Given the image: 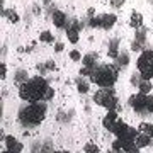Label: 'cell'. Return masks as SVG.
<instances>
[{"mask_svg": "<svg viewBox=\"0 0 153 153\" xmlns=\"http://www.w3.org/2000/svg\"><path fill=\"white\" fill-rule=\"evenodd\" d=\"M46 88H48V82L43 76H33L19 87V97L26 102H31V104L39 102V100H43Z\"/></svg>", "mask_w": 153, "mask_h": 153, "instance_id": "cell-1", "label": "cell"}, {"mask_svg": "<svg viewBox=\"0 0 153 153\" xmlns=\"http://www.w3.org/2000/svg\"><path fill=\"white\" fill-rule=\"evenodd\" d=\"M119 76V71L114 65H102V66H94L90 82L97 83L99 87H112Z\"/></svg>", "mask_w": 153, "mask_h": 153, "instance_id": "cell-2", "label": "cell"}, {"mask_svg": "<svg viewBox=\"0 0 153 153\" xmlns=\"http://www.w3.org/2000/svg\"><path fill=\"white\" fill-rule=\"evenodd\" d=\"M46 116V107L39 102H29L26 107H22V111L19 112V119L24 126H38L44 121Z\"/></svg>", "mask_w": 153, "mask_h": 153, "instance_id": "cell-3", "label": "cell"}, {"mask_svg": "<svg viewBox=\"0 0 153 153\" xmlns=\"http://www.w3.org/2000/svg\"><path fill=\"white\" fill-rule=\"evenodd\" d=\"M94 102L97 105H102L107 111H116L117 107V95L111 87H100L94 94Z\"/></svg>", "mask_w": 153, "mask_h": 153, "instance_id": "cell-4", "label": "cell"}, {"mask_svg": "<svg viewBox=\"0 0 153 153\" xmlns=\"http://www.w3.org/2000/svg\"><path fill=\"white\" fill-rule=\"evenodd\" d=\"M146 66H153V51L152 49L141 51V55H140V58H138V61H136L138 71L143 70V68H146Z\"/></svg>", "mask_w": 153, "mask_h": 153, "instance_id": "cell-5", "label": "cell"}, {"mask_svg": "<svg viewBox=\"0 0 153 153\" xmlns=\"http://www.w3.org/2000/svg\"><path fill=\"white\" fill-rule=\"evenodd\" d=\"M80 27H78V21H71L68 26H66V38L70 43H78V39H80Z\"/></svg>", "mask_w": 153, "mask_h": 153, "instance_id": "cell-6", "label": "cell"}, {"mask_svg": "<svg viewBox=\"0 0 153 153\" xmlns=\"http://www.w3.org/2000/svg\"><path fill=\"white\" fill-rule=\"evenodd\" d=\"M145 104H146V95L145 94H133L131 97H129V105H131L134 111H143L145 109Z\"/></svg>", "mask_w": 153, "mask_h": 153, "instance_id": "cell-7", "label": "cell"}, {"mask_svg": "<svg viewBox=\"0 0 153 153\" xmlns=\"http://www.w3.org/2000/svg\"><path fill=\"white\" fill-rule=\"evenodd\" d=\"M117 119H119V117H117V112H116V111H109V112L104 116V119H102V126H104L107 131L112 133V129H114Z\"/></svg>", "mask_w": 153, "mask_h": 153, "instance_id": "cell-8", "label": "cell"}, {"mask_svg": "<svg viewBox=\"0 0 153 153\" xmlns=\"http://www.w3.org/2000/svg\"><path fill=\"white\" fill-rule=\"evenodd\" d=\"M4 141H5V146L9 152H14V153H21L22 152V143L17 141L14 136H10V134H7V136H4Z\"/></svg>", "mask_w": 153, "mask_h": 153, "instance_id": "cell-9", "label": "cell"}, {"mask_svg": "<svg viewBox=\"0 0 153 153\" xmlns=\"http://www.w3.org/2000/svg\"><path fill=\"white\" fill-rule=\"evenodd\" d=\"M99 17H100V29H105V31L114 27L116 21H117L114 14H102V16H99Z\"/></svg>", "mask_w": 153, "mask_h": 153, "instance_id": "cell-10", "label": "cell"}, {"mask_svg": "<svg viewBox=\"0 0 153 153\" xmlns=\"http://www.w3.org/2000/svg\"><path fill=\"white\" fill-rule=\"evenodd\" d=\"M53 24H55L58 29L65 27V26H66V16H65V12H61V10H55V12H53Z\"/></svg>", "mask_w": 153, "mask_h": 153, "instance_id": "cell-11", "label": "cell"}, {"mask_svg": "<svg viewBox=\"0 0 153 153\" xmlns=\"http://www.w3.org/2000/svg\"><path fill=\"white\" fill-rule=\"evenodd\" d=\"M128 128H129V126L126 124L123 119H117V123H116V126H114V129H112V133L116 134V138H121L126 131H128Z\"/></svg>", "mask_w": 153, "mask_h": 153, "instance_id": "cell-12", "label": "cell"}, {"mask_svg": "<svg viewBox=\"0 0 153 153\" xmlns=\"http://www.w3.org/2000/svg\"><path fill=\"white\" fill-rule=\"evenodd\" d=\"M140 134V131L138 129H134V128H128V131L123 134V136L119 138V140H123V141H129V143H134V140H136V136Z\"/></svg>", "mask_w": 153, "mask_h": 153, "instance_id": "cell-13", "label": "cell"}, {"mask_svg": "<svg viewBox=\"0 0 153 153\" xmlns=\"http://www.w3.org/2000/svg\"><path fill=\"white\" fill-rule=\"evenodd\" d=\"M129 26L134 29H140L143 26V16L140 12H133L131 17H129Z\"/></svg>", "mask_w": 153, "mask_h": 153, "instance_id": "cell-14", "label": "cell"}, {"mask_svg": "<svg viewBox=\"0 0 153 153\" xmlns=\"http://www.w3.org/2000/svg\"><path fill=\"white\" fill-rule=\"evenodd\" d=\"M150 140H152L150 136H146V134L140 133V134L136 136V140H134V145H136L138 148H145V146H148V145H150Z\"/></svg>", "mask_w": 153, "mask_h": 153, "instance_id": "cell-15", "label": "cell"}, {"mask_svg": "<svg viewBox=\"0 0 153 153\" xmlns=\"http://www.w3.org/2000/svg\"><path fill=\"white\" fill-rule=\"evenodd\" d=\"M138 131L152 138L153 136V124H150V123H140V126H138Z\"/></svg>", "mask_w": 153, "mask_h": 153, "instance_id": "cell-16", "label": "cell"}, {"mask_svg": "<svg viewBox=\"0 0 153 153\" xmlns=\"http://www.w3.org/2000/svg\"><path fill=\"white\" fill-rule=\"evenodd\" d=\"M4 16H5L7 21L12 22V24H17V22H19V14H17L14 9H7V10H4Z\"/></svg>", "mask_w": 153, "mask_h": 153, "instance_id": "cell-17", "label": "cell"}, {"mask_svg": "<svg viewBox=\"0 0 153 153\" xmlns=\"http://www.w3.org/2000/svg\"><path fill=\"white\" fill-rule=\"evenodd\" d=\"M82 60H83V65L85 66H95V63H97V55L95 53H88V55L83 56Z\"/></svg>", "mask_w": 153, "mask_h": 153, "instance_id": "cell-18", "label": "cell"}, {"mask_svg": "<svg viewBox=\"0 0 153 153\" xmlns=\"http://www.w3.org/2000/svg\"><path fill=\"white\" fill-rule=\"evenodd\" d=\"M138 88H140V94L148 95V94L152 92V83H150V80H141L140 85H138Z\"/></svg>", "mask_w": 153, "mask_h": 153, "instance_id": "cell-19", "label": "cell"}, {"mask_svg": "<svg viewBox=\"0 0 153 153\" xmlns=\"http://www.w3.org/2000/svg\"><path fill=\"white\" fill-rule=\"evenodd\" d=\"M140 76H141V80H152L153 78V66H146V68L140 70Z\"/></svg>", "mask_w": 153, "mask_h": 153, "instance_id": "cell-20", "label": "cell"}, {"mask_svg": "<svg viewBox=\"0 0 153 153\" xmlns=\"http://www.w3.org/2000/svg\"><path fill=\"white\" fill-rule=\"evenodd\" d=\"M117 46H119V43H117V39H112L109 44V56L111 58H117Z\"/></svg>", "mask_w": 153, "mask_h": 153, "instance_id": "cell-21", "label": "cell"}, {"mask_svg": "<svg viewBox=\"0 0 153 153\" xmlns=\"http://www.w3.org/2000/svg\"><path fill=\"white\" fill-rule=\"evenodd\" d=\"M39 41H43V43H53L55 38H53V34L49 33V31H43V33L39 34Z\"/></svg>", "mask_w": 153, "mask_h": 153, "instance_id": "cell-22", "label": "cell"}, {"mask_svg": "<svg viewBox=\"0 0 153 153\" xmlns=\"http://www.w3.org/2000/svg\"><path fill=\"white\" fill-rule=\"evenodd\" d=\"M76 88H78V92H80V94H87L88 88H90V83L85 82V80H78V83H76Z\"/></svg>", "mask_w": 153, "mask_h": 153, "instance_id": "cell-23", "label": "cell"}, {"mask_svg": "<svg viewBox=\"0 0 153 153\" xmlns=\"http://www.w3.org/2000/svg\"><path fill=\"white\" fill-rule=\"evenodd\" d=\"M112 152L114 153H124V146H123L121 140H117V138L112 141Z\"/></svg>", "mask_w": 153, "mask_h": 153, "instance_id": "cell-24", "label": "cell"}, {"mask_svg": "<svg viewBox=\"0 0 153 153\" xmlns=\"http://www.w3.org/2000/svg\"><path fill=\"white\" fill-rule=\"evenodd\" d=\"M88 26L90 27H94V29H100V17H90L88 19Z\"/></svg>", "mask_w": 153, "mask_h": 153, "instance_id": "cell-25", "label": "cell"}, {"mask_svg": "<svg viewBox=\"0 0 153 153\" xmlns=\"http://www.w3.org/2000/svg\"><path fill=\"white\" fill-rule=\"evenodd\" d=\"M83 150H85V153H99V146L94 145V143H87Z\"/></svg>", "mask_w": 153, "mask_h": 153, "instance_id": "cell-26", "label": "cell"}, {"mask_svg": "<svg viewBox=\"0 0 153 153\" xmlns=\"http://www.w3.org/2000/svg\"><path fill=\"white\" fill-rule=\"evenodd\" d=\"M145 109L153 114V95H150V94L146 95V104H145Z\"/></svg>", "mask_w": 153, "mask_h": 153, "instance_id": "cell-27", "label": "cell"}, {"mask_svg": "<svg viewBox=\"0 0 153 153\" xmlns=\"http://www.w3.org/2000/svg\"><path fill=\"white\" fill-rule=\"evenodd\" d=\"M53 97H55V90H53L51 87H48V88H46V92H44L43 100H51Z\"/></svg>", "mask_w": 153, "mask_h": 153, "instance_id": "cell-28", "label": "cell"}, {"mask_svg": "<svg viewBox=\"0 0 153 153\" xmlns=\"http://www.w3.org/2000/svg\"><path fill=\"white\" fill-rule=\"evenodd\" d=\"M70 60H71V61H80V60H82V55H80V51H76V49L70 51Z\"/></svg>", "mask_w": 153, "mask_h": 153, "instance_id": "cell-29", "label": "cell"}, {"mask_svg": "<svg viewBox=\"0 0 153 153\" xmlns=\"http://www.w3.org/2000/svg\"><path fill=\"white\" fill-rule=\"evenodd\" d=\"M5 76H7V65L5 63H2V65H0V78L5 80Z\"/></svg>", "mask_w": 153, "mask_h": 153, "instance_id": "cell-30", "label": "cell"}, {"mask_svg": "<svg viewBox=\"0 0 153 153\" xmlns=\"http://www.w3.org/2000/svg\"><path fill=\"white\" fill-rule=\"evenodd\" d=\"M63 49H65V44H63V43H56L55 44V51H56V53H61Z\"/></svg>", "mask_w": 153, "mask_h": 153, "instance_id": "cell-31", "label": "cell"}, {"mask_svg": "<svg viewBox=\"0 0 153 153\" xmlns=\"http://www.w3.org/2000/svg\"><path fill=\"white\" fill-rule=\"evenodd\" d=\"M124 153H140V148H138L136 145H133V146H131V148H128Z\"/></svg>", "mask_w": 153, "mask_h": 153, "instance_id": "cell-32", "label": "cell"}, {"mask_svg": "<svg viewBox=\"0 0 153 153\" xmlns=\"http://www.w3.org/2000/svg\"><path fill=\"white\" fill-rule=\"evenodd\" d=\"M124 4V0H111V5L112 7H121Z\"/></svg>", "mask_w": 153, "mask_h": 153, "instance_id": "cell-33", "label": "cell"}, {"mask_svg": "<svg viewBox=\"0 0 153 153\" xmlns=\"http://www.w3.org/2000/svg\"><path fill=\"white\" fill-rule=\"evenodd\" d=\"M87 16H88V19H90V17H95V9H94V7H90L87 10Z\"/></svg>", "mask_w": 153, "mask_h": 153, "instance_id": "cell-34", "label": "cell"}, {"mask_svg": "<svg viewBox=\"0 0 153 153\" xmlns=\"http://www.w3.org/2000/svg\"><path fill=\"white\" fill-rule=\"evenodd\" d=\"M46 68H48V70H56V68H55V63H53V61H48V63H46Z\"/></svg>", "mask_w": 153, "mask_h": 153, "instance_id": "cell-35", "label": "cell"}, {"mask_svg": "<svg viewBox=\"0 0 153 153\" xmlns=\"http://www.w3.org/2000/svg\"><path fill=\"white\" fill-rule=\"evenodd\" d=\"M2 153H10V152H9V150H7V152H2Z\"/></svg>", "mask_w": 153, "mask_h": 153, "instance_id": "cell-36", "label": "cell"}, {"mask_svg": "<svg viewBox=\"0 0 153 153\" xmlns=\"http://www.w3.org/2000/svg\"><path fill=\"white\" fill-rule=\"evenodd\" d=\"M63 153H70V152H63Z\"/></svg>", "mask_w": 153, "mask_h": 153, "instance_id": "cell-37", "label": "cell"}, {"mask_svg": "<svg viewBox=\"0 0 153 153\" xmlns=\"http://www.w3.org/2000/svg\"><path fill=\"white\" fill-rule=\"evenodd\" d=\"M10 153H14V152H10Z\"/></svg>", "mask_w": 153, "mask_h": 153, "instance_id": "cell-38", "label": "cell"}, {"mask_svg": "<svg viewBox=\"0 0 153 153\" xmlns=\"http://www.w3.org/2000/svg\"><path fill=\"white\" fill-rule=\"evenodd\" d=\"M152 21H153V19H152Z\"/></svg>", "mask_w": 153, "mask_h": 153, "instance_id": "cell-39", "label": "cell"}]
</instances>
